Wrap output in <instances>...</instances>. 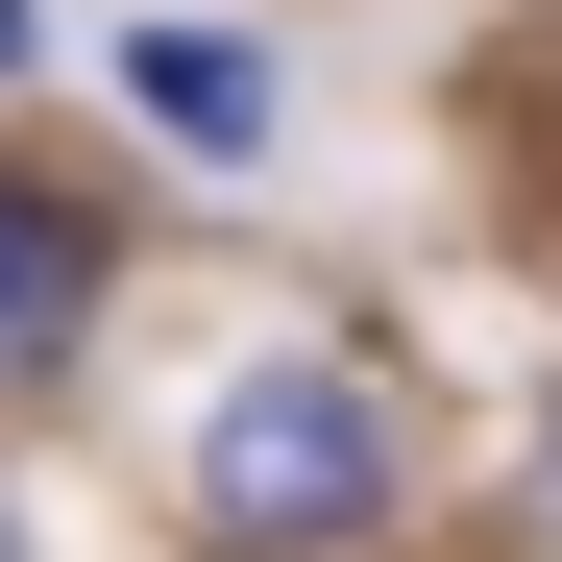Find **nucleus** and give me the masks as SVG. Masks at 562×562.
Masks as SVG:
<instances>
[{"label": "nucleus", "instance_id": "obj_1", "mask_svg": "<svg viewBox=\"0 0 562 562\" xmlns=\"http://www.w3.org/2000/svg\"><path fill=\"white\" fill-rule=\"evenodd\" d=\"M367 514H392V392H367V367H245V392L196 416V538L342 562Z\"/></svg>", "mask_w": 562, "mask_h": 562}, {"label": "nucleus", "instance_id": "obj_5", "mask_svg": "<svg viewBox=\"0 0 562 562\" xmlns=\"http://www.w3.org/2000/svg\"><path fill=\"white\" fill-rule=\"evenodd\" d=\"M0 562H25V514H0Z\"/></svg>", "mask_w": 562, "mask_h": 562}, {"label": "nucleus", "instance_id": "obj_4", "mask_svg": "<svg viewBox=\"0 0 562 562\" xmlns=\"http://www.w3.org/2000/svg\"><path fill=\"white\" fill-rule=\"evenodd\" d=\"M0 74H25V0H0Z\"/></svg>", "mask_w": 562, "mask_h": 562}, {"label": "nucleus", "instance_id": "obj_3", "mask_svg": "<svg viewBox=\"0 0 562 562\" xmlns=\"http://www.w3.org/2000/svg\"><path fill=\"white\" fill-rule=\"evenodd\" d=\"M123 99L196 147V171H269V49L245 25H123Z\"/></svg>", "mask_w": 562, "mask_h": 562}, {"label": "nucleus", "instance_id": "obj_2", "mask_svg": "<svg viewBox=\"0 0 562 562\" xmlns=\"http://www.w3.org/2000/svg\"><path fill=\"white\" fill-rule=\"evenodd\" d=\"M99 294H123L99 196H49V171H0V392H49V367L99 342Z\"/></svg>", "mask_w": 562, "mask_h": 562}]
</instances>
